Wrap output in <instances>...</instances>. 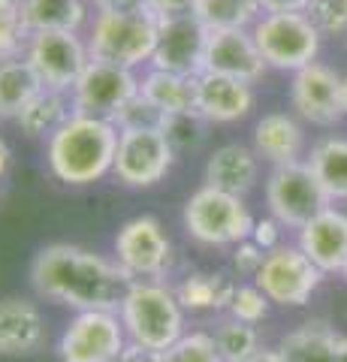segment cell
Masks as SVG:
<instances>
[{
  "instance_id": "9a60e30c",
  "label": "cell",
  "mask_w": 347,
  "mask_h": 362,
  "mask_svg": "<svg viewBox=\"0 0 347 362\" xmlns=\"http://www.w3.org/2000/svg\"><path fill=\"white\" fill-rule=\"evenodd\" d=\"M290 100L293 109L311 124L329 127L344 115L341 103V76L329 70L327 64H308L293 73V85H290Z\"/></svg>"
},
{
  "instance_id": "7402d4cb",
  "label": "cell",
  "mask_w": 347,
  "mask_h": 362,
  "mask_svg": "<svg viewBox=\"0 0 347 362\" xmlns=\"http://www.w3.org/2000/svg\"><path fill=\"white\" fill-rule=\"evenodd\" d=\"M254 151L275 166L296 163L302 151V127L284 112H269L254 127Z\"/></svg>"
},
{
  "instance_id": "836d02e7",
  "label": "cell",
  "mask_w": 347,
  "mask_h": 362,
  "mask_svg": "<svg viewBox=\"0 0 347 362\" xmlns=\"http://www.w3.org/2000/svg\"><path fill=\"white\" fill-rule=\"evenodd\" d=\"M227 311H230V317H236V320L257 326L260 320H266V314H269V296L257 284H242L233 293V302Z\"/></svg>"
},
{
  "instance_id": "f35d334b",
  "label": "cell",
  "mask_w": 347,
  "mask_h": 362,
  "mask_svg": "<svg viewBox=\"0 0 347 362\" xmlns=\"http://www.w3.org/2000/svg\"><path fill=\"white\" fill-rule=\"evenodd\" d=\"M142 6L154 13L158 18H170V16H184V13H194L196 0H142Z\"/></svg>"
},
{
  "instance_id": "ab89813d",
  "label": "cell",
  "mask_w": 347,
  "mask_h": 362,
  "mask_svg": "<svg viewBox=\"0 0 347 362\" xmlns=\"http://www.w3.org/2000/svg\"><path fill=\"white\" fill-rule=\"evenodd\" d=\"M112 362H163L160 350H151V347H142V344H133L127 341V347L112 359Z\"/></svg>"
},
{
  "instance_id": "44dd1931",
  "label": "cell",
  "mask_w": 347,
  "mask_h": 362,
  "mask_svg": "<svg viewBox=\"0 0 347 362\" xmlns=\"http://www.w3.org/2000/svg\"><path fill=\"white\" fill-rule=\"evenodd\" d=\"M139 94L158 106L166 118L194 115L196 112V76H178L166 70H151L139 78Z\"/></svg>"
},
{
  "instance_id": "f546056e",
  "label": "cell",
  "mask_w": 347,
  "mask_h": 362,
  "mask_svg": "<svg viewBox=\"0 0 347 362\" xmlns=\"http://www.w3.org/2000/svg\"><path fill=\"white\" fill-rule=\"evenodd\" d=\"M30 30L25 25V0H0V64L25 58Z\"/></svg>"
},
{
  "instance_id": "9c48e42d",
  "label": "cell",
  "mask_w": 347,
  "mask_h": 362,
  "mask_svg": "<svg viewBox=\"0 0 347 362\" xmlns=\"http://www.w3.org/2000/svg\"><path fill=\"white\" fill-rule=\"evenodd\" d=\"M139 94V78L127 66L106 64V61H88L82 76L70 88V106L76 115H91L115 121L133 97Z\"/></svg>"
},
{
  "instance_id": "60d3db41",
  "label": "cell",
  "mask_w": 347,
  "mask_h": 362,
  "mask_svg": "<svg viewBox=\"0 0 347 362\" xmlns=\"http://www.w3.org/2000/svg\"><path fill=\"white\" fill-rule=\"evenodd\" d=\"M263 13H305L308 0H257Z\"/></svg>"
},
{
  "instance_id": "3957f363",
  "label": "cell",
  "mask_w": 347,
  "mask_h": 362,
  "mask_svg": "<svg viewBox=\"0 0 347 362\" xmlns=\"http://www.w3.org/2000/svg\"><path fill=\"white\" fill-rule=\"evenodd\" d=\"M118 317L124 323L127 341L160 350V354L184 335V308L175 290L160 281H133L118 308Z\"/></svg>"
},
{
  "instance_id": "e0dca14e",
  "label": "cell",
  "mask_w": 347,
  "mask_h": 362,
  "mask_svg": "<svg viewBox=\"0 0 347 362\" xmlns=\"http://www.w3.org/2000/svg\"><path fill=\"white\" fill-rule=\"evenodd\" d=\"M299 247L320 272H344L347 266V214L323 209L299 230Z\"/></svg>"
},
{
  "instance_id": "d590c367",
  "label": "cell",
  "mask_w": 347,
  "mask_h": 362,
  "mask_svg": "<svg viewBox=\"0 0 347 362\" xmlns=\"http://www.w3.org/2000/svg\"><path fill=\"white\" fill-rule=\"evenodd\" d=\"M115 124H118V130H124V127H160L163 130L166 115H163L158 106H151L142 94H136L124 109L118 112Z\"/></svg>"
},
{
  "instance_id": "ba28073f",
  "label": "cell",
  "mask_w": 347,
  "mask_h": 362,
  "mask_svg": "<svg viewBox=\"0 0 347 362\" xmlns=\"http://www.w3.org/2000/svg\"><path fill=\"white\" fill-rule=\"evenodd\" d=\"M175 148L160 127H124L118 133V151L112 175L127 187H151L172 169Z\"/></svg>"
},
{
  "instance_id": "ffe728a7",
  "label": "cell",
  "mask_w": 347,
  "mask_h": 362,
  "mask_svg": "<svg viewBox=\"0 0 347 362\" xmlns=\"http://www.w3.org/2000/svg\"><path fill=\"white\" fill-rule=\"evenodd\" d=\"M257 181V151H251L248 145L230 142L220 145L206 160V185L227 190V194L245 197Z\"/></svg>"
},
{
  "instance_id": "d6986e66",
  "label": "cell",
  "mask_w": 347,
  "mask_h": 362,
  "mask_svg": "<svg viewBox=\"0 0 347 362\" xmlns=\"http://www.w3.org/2000/svg\"><path fill=\"white\" fill-rule=\"evenodd\" d=\"M42 341H46V320L37 305L21 296L0 299V356H30L42 347Z\"/></svg>"
},
{
  "instance_id": "74e56055",
  "label": "cell",
  "mask_w": 347,
  "mask_h": 362,
  "mask_svg": "<svg viewBox=\"0 0 347 362\" xmlns=\"http://www.w3.org/2000/svg\"><path fill=\"white\" fill-rule=\"evenodd\" d=\"M251 242L260 245L263 251H275L281 247V223L275 218H263V221H254V230H251Z\"/></svg>"
},
{
  "instance_id": "f6af8a7d",
  "label": "cell",
  "mask_w": 347,
  "mask_h": 362,
  "mask_svg": "<svg viewBox=\"0 0 347 362\" xmlns=\"http://www.w3.org/2000/svg\"><path fill=\"white\" fill-rule=\"evenodd\" d=\"M335 362H347V338H339V350H335Z\"/></svg>"
},
{
  "instance_id": "b9f144b4",
  "label": "cell",
  "mask_w": 347,
  "mask_h": 362,
  "mask_svg": "<svg viewBox=\"0 0 347 362\" xmlns=\"http://www.w3.org/2000/svg\"><path fill=\"white\" fill-rule=\"evenodd\" d=\"M97 9H139L142 0H94Z\"/></svg>"
},
{
  "instance_id": "30bf717a",
  "label": "cell",
  "mask_w": 347,
  "mask_h": 362,
  "mask_svg": "<svg viewBox=\"0 0 347 362\" xmlns=\"http://www.w3.org/2000/svg\"><path fill=\"white\" fill-rule=\"evenodd\" d=\"M127 347L118 311H76L61 335V362H112Z\"/></svg>"
},
{
  "instance_id": "bcb514c9",
  "label": "cell",
  "mask_w": 347,
  "mask_h": 362,
  "mask_svg": "<svg viewBox=\"0 0 347 362\" xmlns=\"http://www.w3.org/2000/svg\"><path fill=\"white\" fill-rule=\"evenodd\" d=\"M341 103H344V112H347V76L341 78Z\"/></svg>"
},
{
  "instance_id": "8992f818",
  "label": "cell",
  "mask_w": 347,
  "mask_h": 362,
  "mask_svg": "<svg viewBox=\"0 0 347 362\" xmlns=\"http://www.w3.org/2000/svg\"><path fill=\"white\" fill-rule=\"evenodd\" d=\"M254 42L266 66L275 70H302L314 64L320 49V30L305 13H266L254 25Z\"/></svg>"
},
{
  "instance_id": "484cf974",
  "label": "cell",
  "mask_w": 347,
  "mask_h": 362,
  "mask_svg": "<svg viewBox=\"0 0 347 362\" xmlns=\"http://www.w3.org/2000/svg\"><path fill=\"white\" fill-rule=\"evenodd\" d=\"M88 18L85 0H25V25L30 33L70 30L79 33Z\"/></svg>"
},
{
  "instance_id": "52a82bcc",
  "label": "cell",
  "mask_w": 347,
  "mask_h": 362,
  "mask_svg": "<svg viewBox=\"0 0 347 362\" xmlns=\"http://www.w3.org/2000/svg\"><path fill=\"white\" fill-rule=\"evenodd\" d=\"M266 202L272 218L281 226H293V230H302L314 214L329 209V197L317 181L314 169L299 160L272 169L266 181Z\"/></svg>"
},
{
  "instance_id": "d6a6232c",
  "label": "cell",
  "mask_w": 347,
  "mask_h": 362,
  "mask_svg": "<svg viewBox=\"0 0 347 362\" xmlns=\"http://www.w3.org/2000/svg\"><path fill=\"white\" fill-rule=\"evenodd\" d=\"M305 16L320 30V37L347 33V0H308Z\"/></svg>"
},
{
  "instance_id": "1f68e13d",
  "label": "cell",
  "mask_w": 347,
  "mask_h": 362,
  "mask_svg": "<svg viewBox=\"0 0 347 362\" xmlns=\"http://www.w3.org/2000/svg\"><path fill=\"white\" fill-rule=\"evenodd\" d=\"M163 362H223V356L215 344V335L184 332L178 341L163 350Z\"/></svg>"
},
{
  "instance_id": "e575fe53",
  "label": "cell",
  "mask_w": 347,
  "mask_h": 362,
  "mask_svg": "<svg viewBox=\"0 0 347 362\" xmlns=\"http://www.w3.org/2000/svg\"><path fill=\"white\" fill-rule=\"evenodd\" d=\"M203 124L206 118L203 115H172V118H166L163 124V133H166V139L172 142V148H196L199 142H203Z\"/></svg>"
},
{
  "instance_id": "603a6c76",
  "label": "cell",
  "mask_w": 347,
  "mask_h": 362,
  "mask_svg": "<svg viewBox=\"0 0 347 362\" xmlns=\"http://www.w3.org/2000/svg\"><path fill=\"white\" fill-rule=\"evenodd\" d=\"M335 350H339V335L323 320L302 323L278 344L281 362H335Z\"/></svg>"
},
{
  "instance_id": "d4e9b609",
  "label": "cell",
  "mask_w": 347,
  "mask_h": 362,
  "mask_svg": "<svg viewBox=\"0 0 347 362\" xmlns=\"http://www.w3.org/2000/svg\"><path fill=\"white\" fill-rule=\"evenodd\" d=\"M46 88L28 58L0 64V118L16 121L33 97Z\"/></svg>"
},
{
  "instance_id": "5b68a950",
  "label": "cell",
  "mask_w": 347,
  "mask_h": 362,
  "mask_svg": "<svg viewBox=\"0 0 347 362\" xmlns=\"http://www.w3.org/2000/svg\"><path fill=\"white\" fill-rule=\"evenodd\" d=\"M184 230L199 245H239L251 239L254 218L242 197L203 185L190 194L182 211Z\"/></svg>"
},
{
  "instance_id": "7bdbcfd3",
  "label": "cell",
  "mask_w": 347,
  "mask_h": 362,
  "mask_svg": "<svg viewBox=\"0 0 347 362\" xmlns=\"http://www.w3.org/2000/svg\"><path fill=\"white\" fill-rule=\"evenodd\" d=\"M245 362H281V354H278V347H275V350H266V347H260L254 356H248Z\"/></svg>"
},
{
  "instance_id": "4fadbf2b",
  "label": "cell",
  "mask_w": 347,
  "mask_h": 362,
  "mask_svg": "<svg viewBox=\"0 0 347 362\" xmlns=\"http://www.w3.org/2000/svg\"><path fill=\"white\" fill-rule=\"evenodd\" d=\"M115 259L133 278H160L172 259V245L166 239L160 221L151 214H139V218L127 221L115 233Z\"/></svg>"
},
{
  "instance_id": "7a4b0ae2",
  "label": "cell",
  "mask_w": 347,
  "mask_h": 362,
  "mask_svg": "<svg viewBox=\"0 0 347 362\" xmlns=\"http://www.w3.org/2000/svg\"><path fill=\"white\" fill-rule=\"evenodd\" d=\"M118 124L91 115L66 118L58 130L49 136V169L52 175L73 187L94 185L112 173L118 151Z\"/></svg>"
},
{
  "instance_id": "7c38bea8",
  "label": "cell",
  "mask_w": 347,
  "mask_h": 362,
  "mask_svg": "<svg viewBox=\"0 0 347 362\" xmlns=\"http://www.w3.org/2000/svg\"><path fill=\"white\" fill-rule=\"evenodd\" d=\"M323 272L302 254V247H275L263 259V269L257 272L254 284L260 287L269 302L284 305V308H299L311 299V293L320 287Z\"/></svg>"
},
{
  "instance_id": "6da1fadb",
  "label": "cell",
  "mask_w": 347,
  "mask_h": 362,
  "mask_svg": "<svg viewBox=\"0 0 347 362\" xmlns=\"http://www.w3.org/2000/svg\"><path fill=\"white\" fill-rule=\"evenodd\" d=\"M133 281L118 259L70 242L46 245L30 263L33 290L76 311H118Z\"/></svg>"
},
{
  "instance_id": "7dc6e473",
  "label": "cell",
  "mask_w": 347,
  "mask_h": 362,
  "mask_svg": "<svg viewBox=\"0 0 347 362\" xmlns=\"http://www.w3.org/2000/svg\"><path fill=\"white\" fill-rule=\"evenodd\" d=\"M344 275H347V266H344Z\"/></svg>"
},
{
  "instance_id": "cb8c5ba5",
  "label": "cell",
  "mask_w": 347,
  "mask_h": 362,
  "mask_svg": "<svg viewBox=\"0 0 347 362\" xmlns=\"http://www.w3.org/2000/svg\"><path fill=\"white\" fill-rule=\"evenodd\" d=\"M236 284L223 272H190L175 287V296L184 311H227Z\"/></svg>"
},
{
  "instance_id": "f1b7e54d",
  "label": "cell",
  "mask_w": 347,
  "mask_h": 362,
  "mask_svg": "<svg viewBox=\"0 0 347 362\" xmlns=\"http://www.w3.org/2000/svg\"><path fill=\"white\" fill-rule=\"evenodd\" d=\"M308 166L314 169L329 199H347V139H323L311 148Z\"/></svg>"
},
{
  "instance_id": "8fae6325",
  "label": "cell",
  "mask_w": 347,
  "mask_h": 362,
  "mask_svg": "<svg viewBox=\"0 0 347 362\" xmlns=\"http://www.w3.org/2000/svg\"><path fill=\"white\" fill-rule=\"evenodd\" d=\"M25 58L37 70L42 85L66 94L76 85V78L82 76L88 61H91V52H88V42L79 33L46 30V33H30Z\"/></svg>"
},
{
  "instance_id": "4316f807",
  "label": "cell",
  "mask_w": 347,
  "mask_h": 362,
  "mask_svg": "<svg viewBox=\"0 0 347 362\" xmlns=\"http://www.w3.org/2000/svg\"><path fill=\"white\" fill-rule=\"evenodd\" d=\"M70 115H73V106H70V100H66L64 90L42 88L40 94L21 109L16 124L25 136H52Z\"/></svg>"
},
{
  "instance_id": "4dcf8cb0",
  "label": "cell",
  "mask_w": 347,
  "mask_h": 362,
  "mask_svg": "<svg viewBox=\"0 0 347 362\" xmlns=\"http://www.w3.org/2000/svg\"><path fill=\"white\" fill-rule=\"evenodd\" d=\"M215 344L220 350L223 362H245L260 350V335H257L251 323H242L236 317H230V320H223L215 329Z\"/></svg>"
},
{
  "instance_id": "2e32d148",
  "label": "cell",
  "mask_w": 347,
  "mask_h": 362,
  "mask_svg": "<svg viewBox=\"0 0 347 362\" xmlns=\"http://www.w3.org/2000/svg\"><path fill=\"white\" fill-rule=\"evenodd\" d=\"M203 73L242 78V82H257L266 73V61L254 42L251 30H218L208 33Z\"/></svg>"
},
{
  "instance_id": "83f0119b",
  "label": "cell",
  "mask_w": 347,
  "mask_h": 362,
  "mask_svg": "<svg viewBox=\"0 0 347 362\" xmlns=\"http://www.w3.org/2000/svg\"><path fill=\"white\" fill-rule=\"evenodd\" d=\"M260 13L263 9L257 0H196V6H194V16L208 33L248 30L257 25Z\"/></svg>"
},
{
  "instance_id": "ac0fdd59",
  "label": "cell",
  "mask_w": 347,
  "mask_h": 362,
  "mask_svg": "<svg viewBox=\"0 0 347 362\" xmlns=\"http://www.w3.org/2000/svg\"><path fill=\"white\" fill-rule=\"evenodd\" d=\"M254 109V88L251 82L215 73L196 76V115L215 124H230L245 118Z\"/></svg>"
},
{
  "instance_id": "ee69618b",
  "label": "cell",
  "mask_w": 347,
  "mask_h": 362,
  "mask_svg": "<svg viewBox=\"0 0 347 362\" xmlns=\"http://www.w3.org/2000/svg\"><path fill=\"white\" fill-rule=\"evenodd\" d=\"M9 160H13V151H9V145L0 139V178H4V173L9 169Z\"/></svg>"
},
{
  "instance_id": "277c9868",
  "label": "cell",
  "mask_w": 347,
  "mask_h": 362,
  "mask_svg": "<svg viewBox=\"0 0 347 362\" xmlns=\"http://www.w3.org/2000/svg\"><path fill=\"white\" fill-rule=\"evenodd\" d=\"M160 18L139 9H97L91 37H88V52L94 61L118 64V66H139L151 61L154 45H158Z\"/></svg>"
},
{
  "instance_id": "8d00e7d4",
  "label": "cell",
  "mask_w": 347,
  "mask_h": 362,
  "mask_svg": "<svg viewBox=\"0 0 347 362\" xmlns=\"http://www.w3.org/2000/svg\"><path fill=\"white\" fill-rule=\"evenodd\" d=\"M263 259H266V251L260 245H254L251 239L233 245V269L245 278H257V272L263 269Z\"/></svg>"
},
{
  "instance_id": "5bb4252c",
  "label": "cell",
  "mask_w": 347,
  "mask_h": 362,
  "mask_svg": "<svg viewBox=\"0 0 347 362\" xmlns=\"http://www.w3.org/2000/svg\"><path fill=\"white\" fill-rule=\"evenodd\" d=\"M206 42H208V30L199 25V18L194 13L160 18L158 45H154V54L148 64L154 70L178 73V76H199L203 73Z\"/></svg>"
}]
</instances>
